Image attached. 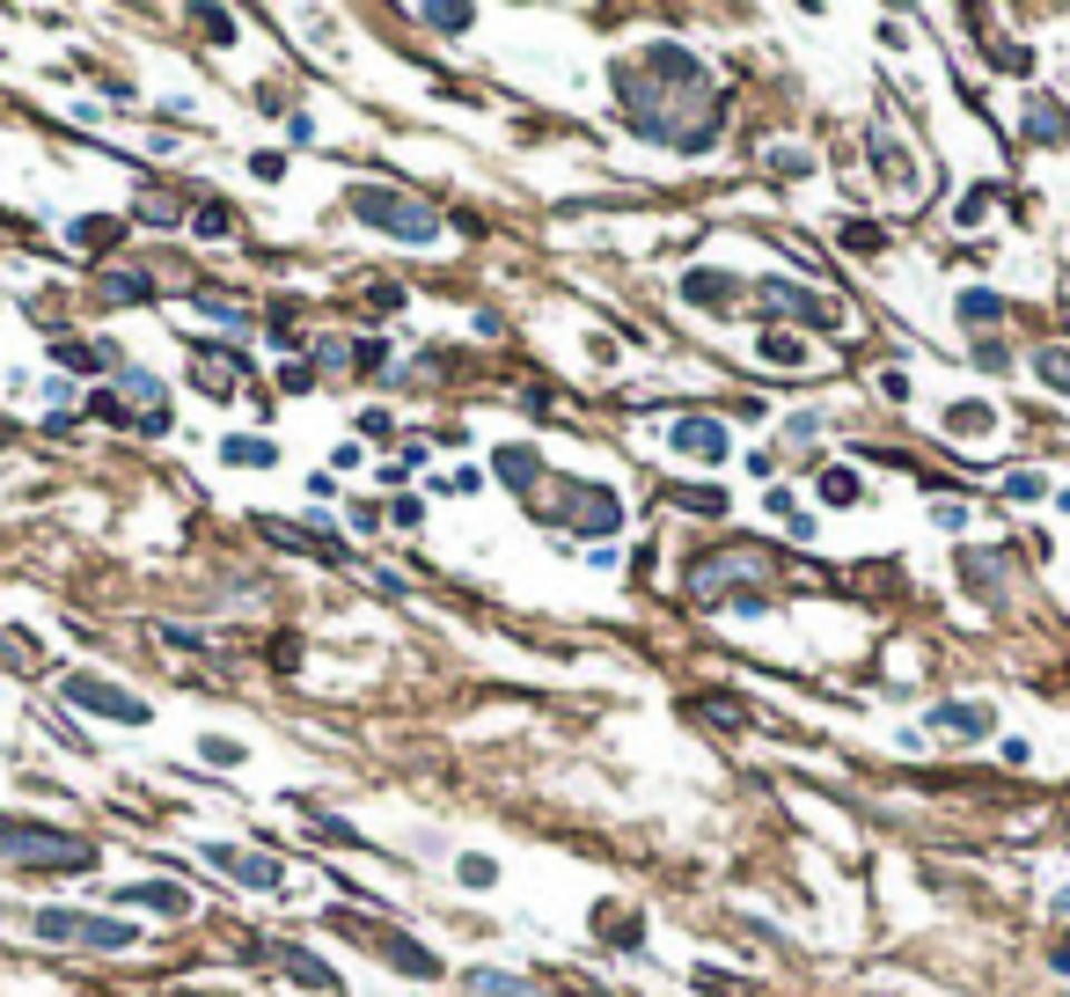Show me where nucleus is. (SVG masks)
I'll list each match as a JSON object with an SVG mask.
<instances>
[{
	"instance_id": "f257e3e1",
	"label": "nucleus",
	"mask_w": 1070,
	"mask_h": 997,
	"mask_svg": "<svg viewBox=\"0 0 1070 997\" xmlns=\"http://www.w3.org/2000/svg\"><path fill=\"white\" fill-rule=\"evenodd\" d=\"M0 858L37 866V873H96V843L67 837V829H45V822H0Z\"/></svg>"
},
{
	"instance_id": "f03ea898",
	"label": "nucleus",
	"mask_w": 1070,
	"mask_h": 997,
	"mask_svg": "<svg viewBox=\"0 0 1070 997\" xmlns=\"http://www.w3.org/2000/svg\"><path fill=\"white\" fill-rule=\"evenodd\" d=\"M352 221L389 235V243H440V213L425 198L389 192V184H352Z\"/></svg>"
},
{
	"instance_id": "7ed1b4c3",
	"label": "nucleus",
	"mask_w": 1070,
	"mask_h": 997,
	"mask_svg": "<svg viewBox=\"0 0 1070 997\" xmlns=\"http://www.w3.org/2000/svg\"><path fill=\"white\" fill-rule=\"evenodd\" d=\"M37 939H52V946H96V954H118V946L140 939V925H125V917H96V910H37L30 917Z\"/></svg>"
},
{
	"instance_id": "20e7f679",
	"label": "nucleus",
	"mask_w": 1070,
	"mask_h": 997,
	"mask_svg": "<svg viewBox=\"0 0 1070 997\" xmlns=\"http://www.w3.org/2000/svg\"><path fill=\"white\" fill-rule=\"evenodd\" d=\"M59 697L67 704H81V712H96V719H118V726H147V697H132V690H118V683H104V675H88V667H73V675H59Z\"/></svg>"
},
{
	"instance_id": "39448f33",
	"label": "nucleus",
	"mask_w": 1070,
	"mask_h": 997,
	"mask_svg": "<svg viewBox=\"0 0 1070 997\" xmlns=\"http://www.w3.org/2000/svg\"><path fill=\"white\" fill-rule=\"evenodd\" d=\"M667 448H675L683 462H726L734 456V440H726L719 419H675L667 426Z\"/></svg>"
},
{
	"instance_id": "423d86ee",
	"label": "nucleus",
	"mask_w": 1070,
	"mask_h": 997,
	"mask_svg": "<svg viewBox=\"0 0 1070 997\" xmlns=\"http://www.w3.org/2000/svg\"><path fill=\"white\" fill-rule=\"evenodd\" d=\"M198 858H213V866H220L228 880H243V888H279V880H286L279 858H264V851H235V843H206Z\"/></svg>"
},
{
	"instance_id": "0eeeda50",
	"label": "nucleus",
	"mask_w": 1070,
	"mask_h": 997,
	"mask_svg": "<svg viewBox=\"0 0 1070 997\" xmlns=\"http://www.w3.org/2000/svg\"><path fill=\"white\" fill-rule=\"evenodd\" d=\"M755 294H763V309H785V315H799V323H814V331H822L828 315V301L822 294H807V286H792V280H777V272H763V286H755Z\"/></svg>"
},
{
	"instance_id": "6e6552de",
	"label": "nucleus",
	"mask_w": 1070,
	"mask_h": 997,
	"mask_svg": "<svg viewBox=\"0 0 1070 997\" xmlns=\"http://www.w3.org/2000/svg\"><path fill=\"white\" fill-rule=\"evenodd\" d=\"M572 507H579V528L587 536H616L624 528V499L609 485H572Z\"/></svg>"
},
{
	"instance_id": "1a4fd4ad",
	"label": "nucleus",
	"mask_w": 1070,
	"mask_h": 997,
	"mask_svg": "<svg viewBox=\"0 0 1070 997\" xmlns=\"http://www.w3.org/2000/svg\"><path fill=\"white\" fill-rule=\"evenodd\" d=\"M243 352H213V345H198V389H206V397H235V389H243Z\"/></svg>"
},
{
	"instance_id": "9d476101",
	"label": "nucleus",
	"mask_w": 1070,
	"mask_h": 997,
	"mask_svg": "<svg viewBox=\"0 0 1070 997\" xmlns=\"http://www.w3.org/2000/svg\"><path fill=\"white\" fill-rule=\"evenodd\" d=\"M931 726L968 734V741H990V734H998V712H990V704H939V712H931Z\"/></svg>"
},
{
	"instance_id": "9b49d317",
	"label": "nucleus",
	"mask_w": 1070,
	"mask_h": 997,
	"mask_svg": "<svg viewBox=\"0 0 1070 997\" xmlns=\"http://www.w3.org/2000/svg\"><path fill=\"white\" fill-rule=\"evenodd\" d=\"M118 902H132V910H169V917L192 910V895L169 888V880H132V888H118Z\"/></svg>"
},
{
	"instance_id": "f8f14e48",
	"label": "nucleus",
	"mask_w": 1070,
	"mask_h": 997,
	"mask_svg": "<svg viewBox=\"0 0 1070 997\" xmlns=\"http://www.w3.org/2000/svg\"><path fill=\"white\" fill-rule=\"evenodd\" d=\"M220 462H235V470H272L279 448H272L264 433H228V440H220Z\"/></svg>"
},
{
	"instance_id": "ddd939ff",
	"label": "nucleus",
	"mask_w": 1070,
	"mask_h": 997,
	"mask_svg": "<svg viewBox=\"0 0 1070 997\" xmlns=\"http://www.w3.org/2000/svg\"><path fill=\"white\" fill-rule=\"evenodd\" d=\"M667 507L711 514V521H719V514H726V491H719V485H667Z\"/></svg>"
},
{
	"instance_id": "4468645a",
	"label": "nucleus",
	"mask_w": 1070,
	"mask_h": 997,
	"mask_svg": "<svg viewBox=\"0 0 1070 997\" xmlns=\"http://www.w3.org/2000/svg\"><path fill=\"white\" fill-rule=\"evenodd\" d=\"M382 954H389V961H396V968H404V976H440V954H425V946H411V939H396V931H389V939H382Z\"/></svg>"
},
{
	"instance_id": "2eb2a0df",
	"label": "nucleus",
	"mask_w": 1070,
	"mask_h": 997,
	"mask_svg": "<svg viewBox=\"0 0 1070 997\" xmlns=\"http://www.w3.org/2000/svg\"><path fill=\"white\" fill-rule=\"evenodd\" d=\"M286 976L301 983V990H331V961H323V954H286Z\"/></svg>"
},
{
	"instance_id": "dca6fc26",
	"label": "nucleus",
	"mask_w": 1070,
	"mask_h": 997,
	"mask_svg": "<svg viewBox=\"0 0 1070 997\" xmlns=\"http://www.w3.org/2000/svg\"><path fill=\"white\" fill-rule=\"evenodd\" d=\"M477 997H536V983L507 976V968H477Z\"/></svg>"
},
{
	"instance_id": "f3484780",
	"label": "nucleus",
	"mask_w": 1070,
	"mask_h": 997,
	"mask_svg": "<svg viewBox=\"0 0 1070 997\" xmlns=\"http://www.w3.org/2000/svg\"><path fill=\"white\" fill-rule=\"evenodd\" d=\"M1004 315V294H990V286H968L961 294V323H998Z\"/></svg>"
},
{
	"instance_id": "a211bd4d",
	"label": "nucleus",
	"mask_w": 1070,
	"mask_h": 997,
	"mask_svg": "<svg viewBox=\"0 0 1070 997\" xmlns=\"http://www.w3.org/2000/svg\"><path fill=\"white\" fill-rule=\"evenodd\" d=\"M755 352H763V360H777V368H799V360H807V345H799V338H785V331H763V338H755Z\"/></svg>"
},
{
	"instance_id": "6ab92c4d",
	"label": "nucleus",
	"mask_w": 1070,
	"mask_h": 997,
	"mask_svg": "<svg viewBox=\"0 0 1070 997\" xmlns=\"http://www.w3.org/2000/svg\"><path fill=\"white\" fill-rule=\"evenodd\" d=\"M822 499L828 507H858V470H822Z\"/></svg>"
},
{
	"instance_id": "aec40b11",
	"label": "nucleus",
	"mask_w": 1070,
	"mask_h": 997,
	"mask_svg": "<svg viewBox=\"0 0 1070 997\" xmlns=\"http://www.w3.org/2000/svg\"><path fill=\"white\" fill-rule=\"evenodd\" d=\"M198 755H206L213 770H235V763H243V741H235V734H206V741H198Z\"/></svg>"
},
{
	"instance_id": "412c9836",
	"label": "nucleus",
	"mask_w": 1070,
	"mask_h": 997,
	"mask_svg": "<svg viewBox=\"0 0 1070 997\" xmlns=\"http://www.w3.org/2000/svg\"><path fill=\"white\" fill-rule=\"evenodd\" d=\"M419 22H425V30H470L477 8H419Z\"/></svg>"
},
{
	"instance_id": "4be33fe9",
	"label": "nucleus",
	"mask_w": 1070,
	"mask_h": 997,
	"mask_svg": "<svg viewBox=\"0 0 1070 997\" xmlns=\"http://www.w3.org/2000/svg\"><path fill=\"white\" fill-rule=\"evenodd\" d=\"M499 477H507V485H536V456H528V448H507V456H499Z\"/></svg>"
},
{
	"instance_id": "5701e85b",
	"label": "nucleus",
	"mask_w": 1070,
	"mask_h": 997,
	"mask_svg": "<svg viewBox=\"0 0 1070 997\" xmlns=\"http://www.w3.org/2000/svg\"><path fill=\"white\" fill-rule=\"evenodd\" d=\"M683 294H689V301H726V294H734V280H719V272H711V280H704V272H689Z\"/></svg>"
},
{
	"instance_id": "b1692460",
	"label": "nucleus",
	"mask_w": 1070,
	"mask_h": 997,
	"mask_svg": "<svg viewBox=\"0 0 1070 997\" xmlns=\"http://www.w3.org/2000/svg\"><path fill=\"white\" fill-rule=\"evenodd\" d=\"M1034 368H1041V382H1049V389H1070V352H1041V360H1034Z\"/></svg>"
},
{
	"instance_id": "393cba45",
	"label": "nucleus",
	"mask_w": 1070,
	"mask_h": 997,
	"mask_svg": "<svg viewBox=\"0 0 1070 997\" xmlns=\"http://www.w3.org/2000/svg\"><path fill=\"white\" fill-rule=\"evenodd\" d=\"M990 198H998V192H968L953 221H961V228H983V221H990Z\"/></svg>"
},
{
	"instance_id": "a878e982",
	"label": "nucleus",
	"mask_w": 1070,
	"mask_h": 997,
	"mask_svg": "<svg viewBox=\"0 0 1070 997\" xmlns=\"http://www.w3.org/2000/svg\"><path fill=\"white\" fill-rule=\"evenodd\" d=\"M198 235H206V243H220V235H235L228 206H198Z\"/></svg>"
},
{
	"instance_id": "bb28decb",
	"label": "nucleus",
	"mask_w": 1070,
	"mask_h": 997,
	"mask_svg": "<svg viewBox=\"0 0 1070 997\" xmlns=\"http://www.w3.org/2000/svg\"><path fill=\"white\" fill-rule=\"evenodd\" d=\"M1041 491H1049V485H1041L1034 470H1012V477H1004V499H1041Z\"/></svg>"
},
{
	"instance_id": "cd10ccee",
	"label": "nucleus",
	"mask_w": 1070,
	"mask_h": 997,
	"mask_svg": "<svg viewBox=\"0 0 1070 997\" xmlns=\"http://www.w3.org/2000/svg\"><path fill=\"white\" fill-rule=\"evenodd\" d=\"M110 294H118V301H147V294H155V280H140V272H118V280H110Z\"/></svg>"
},
{
	"instance_id": "c85d7f7f",
	"label": "nucleus",
	"mask_w": 1070,
	"mask_h": 997,
	"mask_svg": "<svg viewBox=\"0 0 1070 997\" xmlns=\"http://www.w3.org/2000/svg\"><path fill=\"white\" fill-rule=\"evenodd\" d=\"M455 873H462V880H470V888H492V880H499V866H492V858H462Z\"/></svg>"
},
{
	"instance_id": "c756f323",
	"label": "nucleus",
	"mask_w": 1070,
	"mask_h": 997,
	"mask_svg": "<svg viewBox=\"0 0 1070 997\" xmlns=\"http://www.w3.org/2000/svg\"><path fill=\"white\" fill-rule=\"evenodd\" d=\"M931 521H939V528H968V507H961V499H939V507H931Z\"/></svg>"
},
{
	"instance_id": "7c9ffc66",
	"label": "nucleus",
	"mask_w": 1070,
	"mask_h": 997,
	"mask_svg": "<svg viewBox=\"0 0 1070 997\" xmlns=\"http://www.w3.org/2000/svg\"><path fill=\"white\" fill-rule=\"evenodd\" d=\"M822 426H828V419H822V411H799V419H792V426H785V433H792V440H814V433H822Z\"/></svg>"
},
{
	"instance_id": "2f4dec72",
	"label": "nucleus",
	"mask_w": 1070,
	"mask_h": 997,
	"mask_svg": "<svg viewBox=\"0 0 1070 997\" xmlns=\"http://www.w3.org/2000/svg\"><path fill=\"white\" fill-rule=\"evenodd\" d=\"M389 521H396V528H419L425 507H419V499H396V507H389Z\"/></svg>"
},
{
	"instance_id": "473e14b6",
	"label": "nucleus",
	"mask_w": 1070,
	"mask_h": 997,
	"mask_svg": "<svg viewBox=\"0 0 1070 997\" xmlns=\"http://www.w3.org/2000/svg\"><path fill=\"white\" fill-rule=\"evenodd\" d=\"M953 426H968V433H975V426H990V403H961V411H953Z\"/></svg>"
},
{
	"instance_id": "72a5a7b5",
	"label": "nucleus",
	"mask_w": 1070,
	"mask_h": 997,
	"mask_svg": "<svg viewBox=\"0 0 1070 997\" xmlns=\"http://www.w3.org/2000/svg\"><path fill=\"white\" fill-rule=\"evenodd\" d=\"M1056 917H1070V888H1063V895H1056Z\"/></svg>"
}]
</instances>
